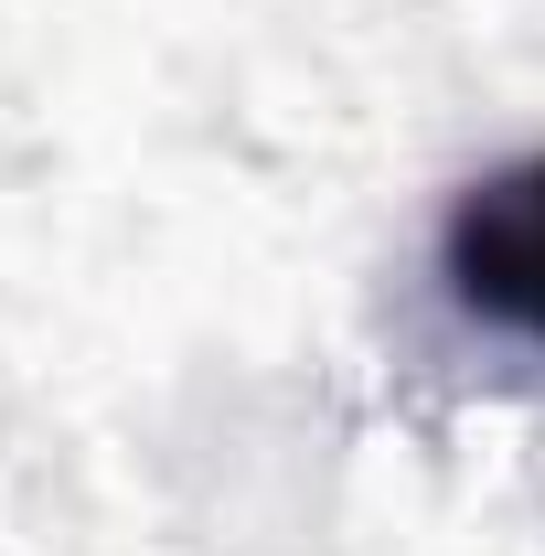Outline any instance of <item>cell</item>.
Wrapping results in <instances>:
<instances>
[{
	"label": "cell",
	"instance_id": "6da1fadb",
	"mask_svg": "<svg viewBox=\"0 0 545 556\" xmlns=\"http://www.w3.org/2000/svg\"><path fill=\"white\" fill-rule=\"evenodd\" d=\"M439 257H449V289H460L471 321L545 343V150L535 161H503L492 182H471L449 204Z\"/></svg>",
	"mask_w": 545,
	"mask_h": 556
}]
</instances>
